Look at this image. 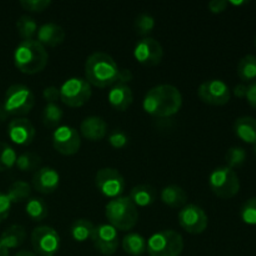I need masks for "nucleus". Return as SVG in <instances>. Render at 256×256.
<instances>
[{"instance_id": "obj_50", "label": "nucleus", "mask_w": 256, "mask_h": 256, "mask_svg": "<svg viewBox=\"0 0 256 256\" xmlns=\"http://www.w3.org/2000/svg\"><path fill=\"white\" fill-rule=\"evenodd\" d=\"M255 46H256V38H255Z\"/></svg>"}, {"instance_id": "obj_21", "label": "nucleus", "mask_w": 256, "mask_h": 256, "mask_svg": "<svg viewBox=\"0 0 256 256\" xmlns=\"http://www.w3.org/2000/svg\"><path fill=\"white\" fill-rule=\"evenodd\" d=\"M160 199L166 206L172 208V209H182L186 205L189 196L182 186L169 185L162 190Z\"/></svg>"}, {"instance_id": "obj_12", "label": "nucleus", "mask_w": 256, "mask_h": 256, "mask_svg": "<svg viewBox=\"0 0 256 256\" xmlns=\"http://www.w3.org/2000/svg\"><path fill=\"white\" fill-rule=\"evenodd\" d=\"M179 224L182 229L192 235H200L209 226V216L204 209L194 204H188L178 215Z\"/></svg>"}, {"instance_id": "obj_5", "label": "nucleus", "mask_w": 256, "mask_h": 256, "mask_svg": "<svg viewBox=\"0 0 256 256\" xmlns=\"http://www.w3.org/2000/svg\"><path fill=\"white\" fill-rule=\"evenodd\" d=\"M34 94L29 88L22 84L12 85L5 92L2 102L4 110L9 116H25L34 109Z\"/></svg>"}, {"instance_id": "obj_10", "label": "nucleus", "mask_w": 256, "mask_h": 256, "mask_svg": "<svg viewBox=\"0 0 256 256\" xmlns=\"http://www.w3.org/2000/svg\"><path fill=\"white\" fill-rule=\"evenodd\" d=\"M32 245L40 256H55L60 250V235L52 226H38L32 232Z\"/></svg>"}, {"instance_id": "obj_32", "label": "nucleus", "mask_w": 256, "mask_h": 256, "mask_svg": "<svg viewBox=\"0 0 256 256\" xmlns=\"http://www.w3.org/2000/svg\"><path fill=\"white\" fill-rule=\"evenodd\" d=\"M62 116L64 112L58 104H46L42 110V122L49 129H58Z\"/></svg>"}, {"instance_id": "obj_48", "label": "nucleus", "mask_w": 256, "mask_h": 256, "mask_svg": "<svg viewBox=\"0 0 256 256\" xmlns=\"http://www.w3.org/2000/svg\"><path fill=\"white\" fill-rule=\"evenodd\" d=\"M229 4L235 5V6H239V5H244L248 4V2H229Z\"/></svg>"}, {"instance_id": "obj_23", "label": "nucleus", "mask_w": 256, "mask_h": 256, "mask_svg": "<svg viewBox=\"0 0 256 256\" xmlns=\"http://www.w3.org/2000/svg\"><path fill=\"white\" fill-rule=\"evenodd\" d=\"M129 199L136 208L150 206L156 200V190L152 185H138L132 189Z\"/></svg>"}, {"instance_id": "obj_15", "label": "nucleus", "mask_w": 256, "mask_h": 256, "mask_svg": "<svg viewBox=\"0 0 256 256\" xmlns=\"http://www.w3.org/2000/svg\"><path fill=\"white\" fill-rule=\"evenodd\" d=\"M164 56V49L158 40L152 38H144L135 45L134 58L142 66H158Z\"/></svg>"}, {"instance_id": "obj_44", "label": "nucleus", "mask_w": 256, "mask_h": 256, "mask_svg": "<svg viewBox=\"0 0 256 256\" xmlns=\"http://www.w3.org/2000/svg\"><path fill=\"white\" fill-rule=\"evenodd\" d=\"M232 92H234L235 96L239 98V99H242V98H246L248 86L244 84H239L234 88V90H232Z\"/></svg>"}, {"instance_id": "obj_25", "label": "nucleus", "mask_w": 256, "mask_h": 256, "mask_svg": "<svg viewBox=\"0 0 256 256\" xmlns=\"http://www.w3.org/2000/svg\"><path fill=\"white\" fill-rule=\"evenodd\" d=\"M122 249L132 256H142L146 252L148 242L144 236L136 232H130L122 239Z\"/></svg>"}, {"instance_id": "obj_14", "label": "nucleus", "mask_w": 256, "mask_h": 256, "mask_svg": "<svg viewBox=\"0 0 256 256\" xmlns=\"http://www.w3.org/2000/svg\"><path fill=\"white\" fill-rule=\"evenodd\" d=\"M92 242L100 254L112 256L119 249V232L109 224L98 225L92 232Z\"/></svg>"}, {"instance_id": "obj_41", "label": "nucleus", "mask_w": 256, "mask_h": 256, "mask_svg": "<svg viewBox=\"0 0 256 256\" xmlns=\"http://www.w3.org/2000/svg\"><path fill=\"white\" fill-rule=\"evenodd\" d=\"M228 6H229V2H226V0H212L208 5L212 14H222L228 9Z\"/></svg>"}, {"instance_id": "obj_2", "label": "nucleus", "mask_w": 256, "mask_h": 256, "mask_svg": "<svg viewBox=\"0 0 256 256\" xmlns=\"http://www.w3.org/2000/svg\"><path fill=\"white\" fill-rule=\"evenodd\" d=\"M119 66L106 52H94L85 62V76L92 86L105 89L118 82Z\"/></svg>"}, {"instance_id": "obj_39", "label": "nucleus", "mask_w": 256, "mask_h": 256, "mask_svg": "<svg viewBox=\"0 0 256 256\" xmlns=\"http://www.w3.org/2000/svg\"><path fill=\"white\" fill-rule=\"evenodd\" d=\"M12 202L9 200L6 194L4 192H0V224H2L4 220L8 219V216L10 215V210H12Z\"/></svg>"}, {"instance_id": "obj_29", "label": "nucleus", "mask_w": 256, "mask_h": 256, "mask_svg": "<svg viewBox=\"0 0 256 256\" xmlns=\"http://www.w3.org/2000/svg\"><path fill=\"white\" fill-rule=\"evenodd\" d=\"M16 30L22 42H28V40H34L39 26H38V22H35L34 18L24 15V16H20L16 22Z\"/></svg>"}, {"instance_id": "obj_24", "label": "nucleus", "mask_w": 256, "mask_h": 256, "mask_svg": "<svg viewBox=\"0 0 256 256\" xmlns=\"http://www.w3.org/2000/svg\"><path fill=\"white\" fill-rule=\"evenodd\" d=\"M26 240V230L22 225H12L0 236V242L8 250L22 246Z\"/></svg>"}, {"instance_id": "obj_33", "label": "nucleus", "mask_w": 256, "mask_h": 256, "mask_svg": "<svg viewBox=\"0 0 256 256\" xmlns=\"http://www.w3.org/2000/svg\"><path fill=\"white\" fill-rule=\"evenodd\" d=\"M16 152L6 142H0V172H8L16 164Z\"/></svg>"}, {"instance_id": "obj_42", "label": "nucleus", "mask_w": 256, "mask_h": 256, "mask_svg": "<svg viewBox=\"0 0 256 256\" xmlns=\"http://www.w3.org/2000/svg\"><path fill=\"white\" fill-rule=\"evenodd\" d=\"M246 99H248V102L250 104V106L256 110V80L248 86Z\"/></svg>"}, {"instance_id": "obj_45", "label": "nucleus", "mask_w": 256, "mask_h": 256, "mask_svg": "<svg viewBox=\"0 0 256 256\" xmlns=\"http://www.w3.org/2000/svg\"><path fill=\"white\" fill-rule=\"evenodd\" d=\"M8 118H9V115H8L6 112L4 110L2 104H0V122H4V120H6Z\"/></svg>"}, {"instance_id": "obj_13", "label": "nucleus", "mask_w": 256, "mask_h": 256, "mask_svg": "<svg viewBox=\"0 0 256 256\" xmlns=\"http://www.w3.org/2000/svg\"><path fill=\"white\" fill-rule=\"evenodd\" d=\"M52 146L64 156H72L78 154L82 148V138L79 132L68 125L59 126L52 134Z\"/></svg>"}, {"instance_id": "obj_30", "label": "nucleus", "mask_w": 256, "mask_h": 256, "mask_svg": "<svg viewBox=\"0 0 256 256\" xmlns=\"http://www.w3.org/2000/svg\"><path fill=\"white\" fill-rule=\"evenodd\" d=\"M238 75L244 82H252L256 80V56L246 55L238 65Z\"/></svg>"}, {"instance_id": "obj_28", "label": "nucleus", "mask_w": 256, "mask_h": 256, "mask_svg": "<svg viewBox=\"0 0 256 256\" xmlns=\"http://www.w3.org/2000/svg\"><path fill=\"white\" fill-rule=\"evenodd\" d=\"M6 195L12 204H22L29 200L32 186L26 182H15L9 186Z\"/></svg>"}, {"instance_id": "obj_8", "label": "nucleus", "mask_w": 256, "mask_h": 256, "mask_svg": "<svg viewBox=\"0 0 256 256\" xmlns=\"http://www.w3.org/2000/svg\"><path fill=\"white\" fill-rule=\"evenodd\" d=\"M92 95V85L82 78H72L60 88V100L69 108L84 106Z\"/></svg>"}, {"instance_id": "obj_7", "label": "nucleus", "mask_w": 256, "mask_h": 256, "mask_svg": "<svg viewBox=\"0 0 256 256\" xmlns=\"http://www.w3.org/2000/svg\"><path fill=\"white\" fill-rule=\"evenodd\" d=\"M209 186L218 198L229 200L239 194L240 179L235 170L228 166H222L210 174Z\"/></svg>"}, {"instance_id": "obj_40", "label": "nucleus", "mask_w": 256, "mask_h": 256, "mask_svg": "<svg viewBox=\"0 0 256 256\" xmlns=\"http://www.w3.org/2000/svg\"><path fill=\"white\" fill-rule=\"evenodd\" d=\"M42 98L46 104H58L60 100V89L56 86H48L42 92Z\"/></svg>"}, {"instance_id": "obj_34", "label": "nucleus", "mask_w": 256, "mask_h": 256, "mask_svg": "<svg viewBox=\"0 0 256 256\" xmlns=\"http://www.w3.org/2000/svg\"><path fill=\"white\" fill-rule=\"evenodd\" d=\"M155 19L150 14H140L135 19L134 28L135 32L140 36L149 38V35L154 32L155 29Z\"/></svg>"}, {"instance_id": "obj_18", "label": "nucleus", "mask_w": 256, "mask_h": 256, "mask_svg": "<svg viewBox=\"0 0 256 256\" xmlns=\"http://www.w3.org/2000/svg\"><path fill=\"white\" fill-rule=\"evenodd\" d=\"M65 30L55 22H48L42 25L36 32V42L44 48H56L64 42Z\"/></svg>"}, {"instance_id": "obj_37", "label": "nucleus", "mask_w": 256, "mask_h": 256, "mask_svg": "<svg viewBox=\"0 0 256 256\" xmlns=\"http://www.w3.org/2000/svg\"><path fill=\"white\" fill-rule=\"evenodd\" d=\"M50 0H22L20 5L29 12H42L52 6Z\"/></svg>"}, {"instance_id": "obj_4", "label": "nucleus", "mask_w": 256, "mask_h": 256, "mask_svg": "<svg viewBox=\"0 0 256 256\" xmlns=\"http://www.w3.org/2000/svg\"><path fill=\"white\" fill-rule=\"evenodd\" d=\"M105 216L114 229L129 232L136 226L139 212L129 198L120 196L108 202L105 206Z\"/></svg>"}, {"instance_id": "obj_47", "label": "nucleus", "mask_w": 256, "mask_h": 256, "mask_svg": "<svg viewBox=\"0 0 256 256\" xmlns=\"http://www.w3.org/2000/svg\"><path fill=\"white\" fill-rule=\"evenodd\" d=\"M15 256H38V255L34 254V252H28V250H22V252H18Z\"/></svg>"}, {"instance_id": "obj_49", "label": "nucleus", "mask_w": 256, "mask_h": 256, "mask_svg": "<svg viewBox=\"0 0 256 256\" xmlns=\"http://www.w3.org/2000/svg\"><path fill=\"white\" fill-rule=\"evenodd\" d=\"M254 155H255V158H256V144H254Z\"/></svg>"}, {"instance_id": "obj_36", "label": "nucleus", "mask_w": 256, "mask_h": 256, "mask_svg": "<svg viewBox=\"0 0 256 256\" xmlns=\"http://www.w3.org/2000/svg\"><path fill=\"white\" fill-rule=\"evenodd\" d=\"M240 218L248 225H256V198L248 200L240 210Z\"/></svg>"}, {"instance_id": "obj_9", "label": "nucleus", "mask_w": 256, "mask_h": 256, "mask_svg": "<svg viewBox=\"0 0 256 256\" xmlns=\"http://www.w3.org/2000/svg\"><path fill=\"white\" fill-rule=\"evenodd\" d=\"M95 185L100 194L109 199H116L122 195L126 188L124 176L112 168H104L96 172L95 176Z\"/></svg>"}, {"instance_id": "obj_20", "label": "nucleus", "mask_w": 256, "mask_h": 256, "mask_svg": "<svg viewBox=\"0 0 256 256\" xmlns=\"http://www.w3.org/2000/svg\"><path fill=\"white\" fill-rule=\"evenodd\" d=\"M109 104L116 112H126L134 102V95L128 85L115 84L108 95Z\"/></svg>"}, {"instance_id": "obj_16", "label": "nucleus", "mask_w": 256, "mask_h": 256, "mask_svg": "<svg viewBox=\"0 0 256 256\" xmlns=\"http://www.w3.org/2000/svg\"><path fill=\"white\" fill-rule=\"evenodd\" d=\"M8 135L14 144L19 146H29L34 142L36 130L30 120L25 118H18L9 122Z\"/></svg>"}, {"instance_id": "obj_1", "label": "nucleus", "mask_w": 256, "mask_h": 256, "mask_svg": "<svg viewBox=\"0 0 256 256\" xmlns=\"http://www.w3.org/2000/svg\"><path fill=\"white\" fill-rule=\"evenodd\" d=\"M182 106V95L174 85H158L146 92L142 102L145 112L154 118H172Z\"/></svg>"}, {"instance_id": "obj_19", "label": "nucleus", "mask_w": 256, "mask_h": 256, "mask_svg": "<svg viewBox=\"0 0 256 256\" xmlns=\"http://www.w3.org/2000/svg\"><path fill=\"white\" fill-rule=\"evenodd\" d=\"M80 132L89 142H102L108 135V124L102 118L89 116L82 120Z\"/></svg>"}, {"instance_id": "obj_17", "label": "nucleus", "mask_w": 256, "mask_h": 256, "mask_svg": "<svg viewBox=\"0 0 256 256\" xmlns=\"http://www.w3.org/2000/svg\"><path fill=\"white\" fill-rule=\"evenodd\" d=\"M60 175L52 168H40L32 175V188L42 195H50L59 189Z\"/></svg>"}, {"instance_id": "obj_46", "label": "nucleus", "mask_w": 256, "mask_h": 256, "mask_svg": "<svg viewBox=\"0 0 256 256\" xmlns=\"http://www.w3.org/2000/svg\"><path fill=\"white\" fill-rule=\"evenodd\" d=\"M0 256H10L9 250H8L2 244V242H0Z\"/></svg>"}, {"instance_id": "obj_31", "label": "nucleus", "mask_w": 256, "mask_h": 256, "mask_svg": "<svg viewBox=\"0 0 256 256\" xmlns=\"http://www.w3.org/2000/svg\"><path fill=\"white\" fill-rule=\"evenodd\" d=\"M42 158L39 156L35 152H22L18 156L16 159V164L15 166L22 172H36V170L40 169L42 166Z\"/></svg>"}, {"instance_id": "obj_11", "label": "nucleus", "mask_w": 256, "mask_h": 256, "mask_svg": "<svg viewBox=\"0 0 256 256\" xmlns=\"http://www.w3.org/2000/svg\"><path fill=\"white\" fill-rule=\"evenodd\" d=\"M198 96L204 104L212 106H224L229 104L232 90L222 80L212 79L200 85L198 89Z\"/></svg>"}, {"instance_id": "obj_43", "label": "nucleus", "mask_w": 256, "mask_h": 256, "mask_svg": "<svg viewBox=\"0 0 256 256\" xmlns=\"http://www.w3.org/2000/svg\"><path fill=\"white\" fill-rule=\"evenodd\" d=\"M132 80V72L129 69H120L116 84L128 85Z\"/></svg>"}, {"instance_id": "obj_26", "label": "nucleus", "mask_w": 256, "mask_h": 256, "mask_svg": "<svg viewBox=\"0 0 256 256\" xmlns=\"http://www.w3.org/2000/svg\"><path fill=\"white\" fill-rule=\"evenodd\" d=\"M25 212L29 219L34 222H40L45 220L49 215V206L44 199L40 198H32L26 202Z\"/></svg>"}, {"instance_id": "obj_6", "label": "nucleus", "mask_w": 256, "mask_h": 256, "mask_svg": "<svg viewBox=\"0 0 256 256\" xmlns=\"http://www.w3.org/2000/svg\"><path fill=\"white\" fill-rule=\"evenodd\" d=\"M182 250L184 239L175 230H162L148 240L146 252L150 256H180Z\"/></svg>"}, {"instance_id": "obj_35", "label": "nucleus", "mask_w": 256, "mask_h": 256, "mask_svg": "<svg viewBox=\"0 0 256 256\" xmlns=\"http://www.w3.org/2000/svg\"><path fill=\"white\" fill-rule=\"evenodd\" d=\"M248 159V154L245 152V149L240 146H234L230 148L226 152V156H225V160H226L228 168L230 169H236V168L242 166L245 164Z\"/></svg>"}, {"instance_id": "obj_27", "label": "nucleus", "mask_w": 256, "mask_h": 256, "mask_svg": "<svg viewBox=\"0 0 256 256\" xmlns=\"http://www.w3.org/2000/svg\"><path fill=\"white\" fill-rule=\"evenodd\" d=\"M94 228L95 225L90 220L78 219L72 222V228H70V234L75 242H85L86 240L92 239Z\"/></svg>"}, {"instance_id": "obj_38", "label": "nucleus", "mask_w": 256, "mask_h": 256, "mask_svg": "<svg viewBox=\"0 0 256 256\" xmlns=\"http://www.w3.org/2000/svg\"><path fill=\"white\" fill-rule=\"evenodd\" d=\"M108 140H109V144L118 150L124 149L129 144V136L122 130H114V132H110Z\"/></svg>"}, {"instance_id": "obj_3", "label": "nucleus", "mask_w": 256, "mask_h": 256, "mask_svg": "<svg viewBox=\"0 0 256 256\" xmlns=\"http://www.w3.org/2000/svg\"><path fill=\"white\" fill-rule=\"evenodd\" d=\"M49 62V52L36 40L22 42L14 52V64L20 72L35 75L44 72Z\"/></svg>"}, {"instance_id": "obj_22", "label": "nucleus", "mask_w": 256, "mask_h": 256, "mask_svg": "<svg viewBox=\"0 0 256 256\" xmlns=\"http://www.w3.org/2000/svg\"><path fill=\"white\" fill-rule=\"evenodd\" d=\"M234 132L240 140L246 144H256V119L252 116H242L235 122Z\"/></svg>"}]
</instances>
